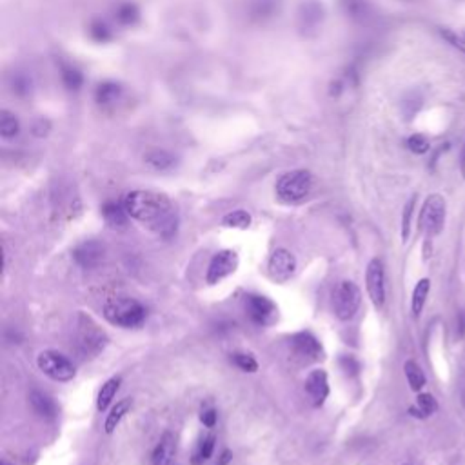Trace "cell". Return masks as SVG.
I'll return each mask as SVG.
<instances>
[{
  "label": "cell",
  "instance_id": "obj_1",
  "mask_svg": "<svg viewBox=\"0 0 465 465\" xmlns=\"http://www.w3.org/2000/svg\"><path fill=\"white\" fill-rule=\"evenodd\" d=\"M122 205L131 218L149 224L158 235L169 238L176 231V211L173 209L171 200L156 191H131L124 196Z\"/></svg>",
  "mask_w": 465,
  "mask_h": 465
},
{
  "label": "cell",
  "instance_id": "obj_2",
  "mask_svg": "<svg viewBox=\"0 0 465 465\" xmlns=\"http://www.w3.org/2000/svg\"><path fill=\"white\" fill-rule=\"evenodd\" d=\"M104 316L110 324L116 327H138L145 318L142 304L131 296H113L104 304Z\"/></svg>",
  "mask_w": 465,
  "mask_h": 465
},
{
  "label": "cell",
  "instance_id": "obj_3",
  "mask_svg": "<svg viewBox=\"0 0 465 465\" xmlns=\"http://www.w3.org/2000/svg\"><path fill=\"white\" fill-rule=\"evenodd\" d=\"M313 176L309 171L295 169L285 173L276 182V196L284 204H298L311 193Z\"/></svg>",
  "mask_w": 465,
  "mask_h": 465
},
{
  "label": "cell",
  "instance_id": "obj_4",
  "mask_svg": "<svg viewBox=\"0 0 465 465\" xmlns=\"http://www.w3.org/2000/svg\"><path fill=\"white\" fill-rule=\"evenodd\" d=\"M76 347L84 358H93L107 345V336L104 331L91 320L90 316L81 315L76 322Z\"/></svg>",
  "mask_w": 465,
  "mask_h": 465
},
{
  "label": "cell",
  "instance_id": "obj_5",
  "mask_svg": "<svg viewBox=\"0 0 465 465\" xmlns=\"http://www.w3.org/2000/svg\"><path fill=\"white\" fill-rule=\"evenodd\" d=\"M362 304L360 287L351 280H342L336 284L333 289V309H335L336 318L342 322L351 320L358 313V307Z\"/></svg>",
  "mask_w": 465,
  "mask_h": 465
},
{
  "label": "cell",
  "instance_id": "obj_6",
  "mask_svg": "<svg viewBox=\"0 0 465 465\" xmlns=\"http://www.w3.org/2000/svg\"><path fill=\"white\" fill-rule=\"evenodd\" d=\"M445 224V200L442 195H431L420 211L418 227L427 238L438 235Z\"/></svg>",
  "mask_w": 465,
  "mask_h": 465
},
{
  "label": "cell",
  "instance_id": "obj_7",
  "mask_svg": "<svg viewBox=\"0 0 465 465\" xmlns=\"http://www.w3.org/2000/svg\"><path fill=\"white\" fill-rule=\"evenodd\" d=\"M39 369L55 382H70L75 378V365L59 351H42L37 358Z\"/></svg>",
  "mask_w": 465,
  "mask_h": 465
},
{
  "label": "cell",
  "instance_id": "obj_8",
  "mask_svg": "<svg viewBox=\"0 0 465 465\" xmlns=\"http://www.w3.org/2000/svg\"><path fill=\"white\" fill-rule=\"evenodd\" d=\"M325 11L320 0H302L296 11V24L304 37L318 35L324 24Z\"/></svg>",
  "mask_w": 465,
  "mask_h": 465
},
{
  "label": "cell",
  "instance_id": "obj_9",
  "mask_svg": "<svg viewBox=\"0 0 465 465\" xmlns=\"http://www.w3.org/2000/svg\"><path fill=\"white\" fill-rule=\"evenodd\" d=\"M245 315L249 316L251 322L258 325H271L278 316V309L273 300L267 296L260 295H247L244 298Z\"/></svg>",
  "mask_w": 465,
  "mask_h": 465
},
{
  "label": "cell",
  "instance_id": "obj_10",
  "mask_svg": "<svg viewBox=\"0 0 465 465\" xmlns=\"http://www.w3.org/2000/svg\"><path fill=\"white\" fill-rule=\"evenodd\" d=\"M238 267V255L235 251L224 249L218 251L209 262V267H207V273H205V280L207 284H218L220 280H224L225 276L233 275Z\"/></svg>",
  "mask_w": 465,
  "mask_h": 465
},
{
  "label": "cell",
  "instance_id": "obj_11",
  "mask_svg": "<svg viewBox=\"0 0 465 465\" xmlns=\"http://www.w3.org/2000/svg\"><path fill=\"white\" fill-rule=\"evenodd\" d=\"M365 285H367V293H369L371 302L376 307H382L385 302V273L384 264L378 258H373L367 265L365 271Z\"/></svg>",
  "mask_w": 465,
  "mask_h": 465
},
{
  "label": "cell",
  "instance_id": "obj_12",
  "mask_svg": "<svg viewBox=\"0 0 465 465\" xmlns=\"http://www.w3.org/2000/svg\"><path fill=\"white\" fill-rule=\"evenodd\" d=\"M269 276L278 284H285L296 271V258L295 255L287 249H276L269 258L267 264Z\"/></svg>",
  "mask_w": 465,
  "mask_h": 465
},
{
  "label": "cell",
  "instance_id": "obj_13",
  "mask_svg": "<svg viewBox=\"0 0 465 465\" xmlns=\"http://www.w3.org/2000/svg\"><path fill=\"white\" fill-rule=\"evenodd\" d=\"M289 342L295 355L304 362H318L324 358V349H322L320 342L311 333H296L291 336Z\"/></svg>",
  "mask_w": 465,
  "mask_h": 465
},
{
  "label": "cell",
  "instance_id": "obj_14",
  "mask_svg": "<svg viewBox=\"0 0 465 465\" xmlns=\"http://www.w3.org/2000/svg\"><path fill=\"white\" fill-rule=\"evenodd\" d=\"M340 10L355 24H371L376 17V10L371 0H340Z\"/></svg>",
  "mask_w": 465,
  "mask_h": 465
},
{
  "label": "cell",
  "instance_id": "obj_15",
  "mask_svg": "<svg viewBox=\"0 0 465 465\" xmlns=\"http://www.w3.org/2000/svg\"><path fill=\"white\" fill-rule=\"evenodd\" d=\"M305 393L309 396L311 404L320 407L327 396H329V380H327V373L324 369L311 371L307 378H305Z\"/></svg>",
  "mask_w": 465,
  "mask_h": 465
},
{
  "label": "cell",
  "instance_id": "obj_16",
  "mask_svg": "<svg viewBox=\"0 0 465 465\" xmlns=\"http://www.w3.org/2000/svg\"><path fill=\"white\" fill-rule=\"evenodd\" d=\"M104 245L96 240H87L73 251V258L82 269H95L104 260Z\"/></svg>",
  "mask_w": 465,
  "mask_h": 465
},
{
  "label": "cell",
  "instance_id": "obj_17",
  "mask_svg": "<svg viewBox=\"0 0 465 465\" xmlns=\"http://www.w3.org/2000/svg\"><path fill=\"white\" fill-rule=\"evenodd\" d=\"M278 13V0H251L247 6V17L255 24H264Z\"/></svg>",
  "mask_w": 465,
  "mask_h": 465
},
{
  "label": "cell",
  "instance_id": "obj_18",
  "mask_svg": "<svg viewBox=\"0 0 465 465\" xmlns=\"http://www.w3.org/2000/svg\"><path fill=\"white\" fill-rule=\"evenodd\" d=\"M176 455V442L175 436L171 433H165L156 445L155 453H153V465H175Z\"/></svg>",
  "mask_w": 465,
  "mask_h": 465
},
{
  "label": "cell",
  "instance_id": "obj_19",
  "mask_svg": "<svg viewBox=\"0 0 465 465\" xmlns=\"http://www.w3.org/2000/svg\"><path fill=\"white\" fill-rule=\"evenodd\" d=\"M102 216H104L105 224L110 225L111 229H125L127 225V211L124 205L116 204V202H105L102 207Z\"/></svg>",
  "mask_w": 465,
  "mask_h": 465
},
{
  "label": "cell",
  "instance_id": "obj_20",
  "mask_svg": "<svg viewBox=\"0 0 465 465\" xmlns=\"http://www.w3.org/2000/svg\"><path fill=\"white\" fill-rule=\"evenodd\" d=\"M145 164L155 171H169L176 165V156L165 149H151L144 155Z\"/></svg>",
  "mask_w": 465,
  "mask_h": 465
},
{
  "label": "cell",
  "instance_id": "obj_21",
  "mask_svg": "<svg viewBox=\"0 0 465 465\" xmlns=\"http://www.w3.org/2000/svg\"><path fill=\"white\" fill-rule=\"evenodd\" d=\"M122 87L116 82H102L95 91V101L99 105H113L122 99Z\"/></svg>",
  "mask_w": 465,
  "mask_h": 465
},
{
  "label": "cell",
  "instance_id": "obj_22",
  "mask_svg": "<svg viewBox=\"0 0 465 465\" xmlns=\"http://www.w3.org/2000/svg\"><path fill=\"white\" fill-rule=\"evenodd\" d=\"M30 404L35 409L37 415H41L42 418H53L56 413L55 402L51 400V396H48L42 391H31Z\"/></svg>",
  "mask_w": 465,
  "mask_h": 465
},
{
  "label": "cell",
  "instance_id": "obj_23",
  "mask_svg": "<svg viewBox=\"0 0 465 465\" xmlns=\"http://www.w3.org/2000/svg\"><path fill=\"white\" fill-rule=\"evenodd\" d=\"M131 404H133V400L131 398H124V400L116 402V405L113 407V409L110 411V415H107V418H105V424H104V429L107 435H113L115 433V429L121 425L122 418H124L125 415H127V411L131 409Z\"/></svg>",
  "mask_w": 465,
  "mask_h": 465
},
{
  "label": "cell",
  "instance_id": "obj_24",
  "mask_svg": "<svg viewBox=\"0 0 465 465\" xmlns=\"http://www.w3.org/2000/svg\"><path fill=\"white\" fill-rule=\"evenodd\" d=\"M19 133H21V122H19L17 115H13L8 110L0 111V135H2V138L11 141Z\"/></svg>",
  "mask_w": 465,
  "mask_h": 465
},
{
  "label": "cell",
  "instance_id": "obj_25",
  "mask_svg": "<svg viewBox=\"0 0 465 465\" xmlns=\"http://www.w3.org/2000/svg\"><path fill=\"white\" fill-rule=\"evenodd\" d=\"M436 409H438V404H436L435 396L433 395H418L416 398V405H413L409 409L411 416L415 418H427V416L435 415Z\"/></svg>",
  "mask_w": 465,
  "mask_h": 465
},
{
  "label": "cell",
  "instance_id": "obj_26",
  "mask_svg": "<svg viewBox=\"0 0 465 465\" xmlns=\"http://www.w3.org/2000/svg\"><path fill=\"white\" fill-rule=\"evenodd\" d=\"M121 382H122L121 378L115 376V378H110V380L102 385L101 393H99V398H96V409L101 411V413H104V411L110 407V404L113 402V398H115L116 391L121 387Z\"/></svg>",
  "mask_w": 465,
  "mask_h": 465
},
{
  "label": "cell",
  "instance_id": "obj_27",
  "mask_svg": "<svg viewBox=\"0 0 465 465\" xmlns=\"http://www.w3.org/2000/svg\"><path fill=\"white\" fill-rule=\"evenodd\" d=\"M431 291V282L427 278H422L418 284H416L415 291H413V298H411V311H413V315L418 318L420 313L424 311L425 300H427V296H429Z\"/></svg>",
  "mask_w": 465,
  "mask_h": 465
},
{
  "label": "cell",
  "instance_id": "obj_28",
  "mask_svg": "<svg viewBox=\"0 0 465 465\" xmlns=\"http://www.w3.org/2000/svg\"><path fill=\"white\" fill-rule=\"evenodd\" d=\"M115 19L122 25H135L141 19V11L133 2H122V4L116 6Z\"/></svg>",
  "mask_w": 465,
  "mask_h": 465
},
{
  "label": "cell",
  "instance_id": "obj_29",
  "mask_svg": "<svg viewBox=\"0 0 465 465\" xmlns=\"http://www.w3.org/2000/svg\"><path fill=\"white\" fill-rule=\"evenodd\" d=\"M10 87L17 96L25 99L31 93V79L24 71H13L10 76Z\"/></svg>",
  "mask_w": 465,
  "mask_h": 465
},
{
  "label": "cell",
  "instance_id": "obj_30",
  "mask_svg": "<svg viewBox=\"0 0 465 465\" xmlns=\"http://www.w3.org/2000/svg\"><path fill=\"white\" fill-rule=\"evenodd\" d=\"M405 376H407V382H409V387L413 391H420L425 385V375L424 371L420 369V365L416 364L415 360H407L404 365Z\"/></svg>",
  "mask_w": 465,
  "mask_h": 465
},
{
  "label": "cell",
  "instance_id": "obj_31",
  "mask_svg": "<svg viewBox=\"0 0 465 465\" xmlns=\"http://www.w3.org/2000/svg\"><path fill=\"white\" fill-rule=\"evenodd\" d=\"M222 224L233 229H247L251 225V215L245 209H235L222 218Z\"/></svg>",
  "mask_w": 465,
  "mask_h": 465
},
{
  "label": "cell",
  "instance_id": "obj_32",
  "mask_svg": "<svg viewBox=\"0 0 465 465\" xmlns=\"http://www.w3.org/2000/svg\"><path fill=\"white\" fill-rule=\"evenodd\" d=\"M61 76L65 87L71 91L81 90L82 84H84V76H82L81 71L76 70V68H73V65H62Z\"/></svg>",
  "mask_w": 465,
  "mask_h": 465
},
{
  "label": "cell",
  "instance_id": "obj_33",
  "mask_svg": "<svg viewBox=\"0 0 465 465\" xmlns=\"http://www.w3.org/2000/svg\"><path fill=\"white\" fill-rule=\"evenodd\" d=\"M231 362L244 373H256L258 371V362L251 355H247V353H235L231 356Z\"/></svg>",
  "mask_w": 465,
  "mask_h": 465
},
{
  "label": "cell",
  "instance_id": "obj_34",
  "mask_svg": "<svg viewBox=\"0 0 465 465\" xmlns=\"http://www.w3.org/2000/svg\"><path fill=\"white\" fill-rule=\"evenodd\" d=\"M213 449H215V436L211 435L198 444V449H196L195 453V460H193V464L200 465L202 462L209 460L211 455H213Z\"/></svg>",
  "mask_w": 465,
  "mask_h": 465
},
{
  "label": "cell",
  "instance_id": "obj_35",
  "mask_svg": "<svg viewBox=\"0 0 465 465\" xmlns=\"http://www.w3.org/2000/svg\"><path fill=\"white\" fill-rule=\"evenodd\" d=\"M407 147H409L413 153H416V155H424V153L429 151L431 144H429V141H427V136L413 135V136H409V141H407Z\"/></svg>",
  "mask_w": 465,
  "mask_h": 465
},
{
  "label": "cell",
  "instance_id": "obj_36",
  "mask_svg": "<svg viewBox=\"0 0 465 465\" xmlns=\"http://www.w3.org/2000/svg\"><path fill=\"white\" fill-rule=\"evenodd\" d=\"M90 33L96 42L110 41V37H111L110 28H107V25H105V22H102V21L93 22V24L90 25Z\"/></svg>",
  "mask_w": 465,
  "mask_h": 465
},
{
  "label": "cell",
  "instance_id": "obj_37",
  "mask_svg": "<svg viewBox=\"0 0 465 465\" xmlns=\"http://www.w3.org/2000/svg\"><path fill=\"white\" fill-rule=\"evenodd\" d=\"M415 202H416V196H413V198L407 202V205H405V209H404V220H402V238H404V242H407V238H409L411 215H413V207H415Z\"/></svg>",
  "mask_w": 465,
  "mask_h": 465
},
{
  "label": "cell",
  "instance_id": "obj_38",
  "mask_svg": "<svg viewBox=\"0 0 465 465\" xmlns=\"http://www.w3.org/2000/svg\"><path fill=\"white\" fill-rule=\"evenodd\" d=\"M340 365L347 375H356V373L360 371V365H358V362H356L353 356H342Z\"/></svg>",
  "mask_w": 465,
  "mask_h": 465
},
{
  "label": "cell",
  "instance_id": "obj_39",
  "mask_svg": "<svg viewBox=\"0 0 465 465\" xmlns=\"http://www.w3.org/2000/svg\"><path fill=\"white\" fill-rule=\"evenodd\" d=\"M442 37H444L445 41L451 42V45H455V48H458V50L462 51V53H465V44L460 41V37H456L453 31L449 30H442Z\"/></svg>",
  "mask_w": 465,
  "mask_h": 465
},
{
  "label": "cell",
  "instance_id": "obj_40",
  "mask_svg": "<svg viewBox=\"0 0 465 465\" xmlns=\"http://www.w3.org/2000/svg\"><path fill=\"white\" fill-rule=\"evenodd\" d=\"M200 420L205 427H215L216 424V411L215 409H205L202 411Z\"/></svg>",
  "mask_w": 465,
  "mask_h": 465
},
{
  "label": "cell",
  "instance_id": "obj_41",
  "mask_svg": "<svg viewBox=\"0 0 465 465\" xmlns=\"http://www.w3.org/2000/svg\"><path fill=\"white\" fill-rule=\"evenodd\" d=\"M465 335V311L458 313V336Z\"/></svg>",
  "mask_w": 465,
  "mask_h": 465
},
{
  "label": "cell",
  "instance_id": "obj_42",
  "mask_svg": "<svg viewBox=\"0 0 465 465\" xmlns=\"http://www.w3.org/2000/svg\"><path fill=\"white\" fill-rule=\"evenodd\" d=\"M231 458H233L231 451H224V453H222V460L218 462V465H227L231 462Z\"/></svg>",
  "mask_w": 465,
  "mask_h": 465
},
{
  "label": "cell",
  "instance_id": "obj_43",
  "mask_svg": "<svg viewBox=\"0 0 465 465\" xmlns=\"http://www.w3.org/2000/svg\"><path fill=\"white\" fill-rule=\"evenodd\" d=\"M462 171H464V176H465V147H464V153H462Z\"/></svg>",
  "mask_w": 465,
  "mask_h": 465
},
{
  "label": "cell",
  "instance_id": "obj_44",
  "mask_svg": "<svg viewBox=\"0 0 465 465\" xmlns=\"http://www.w3.org/2000/svg\"><path fill=\"white\" fill-rule=\"evenodd\" d=\"M2 465H8V464H6V462H4V464H2Z\"/></svg>",
  "mask_w": 465,
  "mask_h": 465
}]
</instances>
